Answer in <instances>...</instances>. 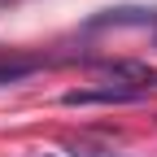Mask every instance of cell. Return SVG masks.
Instances as JSON below:
<instances>
[{
	"label": "cell",
	"instance_id": "5",
	"mask_svg": "<svg viewBox=\"0 0 157 157\" xmlns=\"http://www.w3.org/2000/svg\"><path fill=\"white\" fill-rule=\"evenodd\" d=\"M153 44H157V31H153Z\"/></svg>",
	"mask_w": 157,
	"mask_h": 157
},
{
	"label": "cell",
	"instance_id": "2",
	"mask_svg": "<svg viewBox=\"0 0 157 157\" xmlns=\"http://www.w3.org/2000/svg\"><path fill=\"white\" fill-rule=\"evenodd\" d=\"M105 26H148V31H157V9L118 5V9H105V13H96L87 22V31H105Z\"/></svg>",
	"mask_w": 157,
	"mask_h": 157
},
{
	"label": "cell",
	"instance_id": "1",
	"mask_svg": "<svg viewBox=\"0 0 157 157\" xmlns=\"http://www.w3.org/2000/svg\"><path fill=\"white\" fill-rule=\"evenodd\" d=\"M144 92L135 87H122V83H105V87H78V92H66L61 105H122V101H140Z\"/></svg>",
	"mask_w": 157,
	"mask_h": 157
},
{
	"label": "cell",
	"instance_id": "4",
	"mask_svg": "<svg viewBox=\"0 0 157 157\" xmlns=\"http://www.w3.org/2000/svg\"><path fill=\"white\" fill-rule=\"evenodd\" d=\"M39 70V61H0V87L5 83H22Z\"/></svg>",
	"mask_w": 157,
	"mask_h": 157
},
{
	"label": "cell",
	"instance_id": "3",
	"mask_svg": "<svg viewBox=\"0 0 157 157\" xmlns=\"http://www.w3.org/2000/svg\"><path fill=\"white\" fill-rule=\"evenodd\" d=\"M105 70L113 74V83H122V87H135V92L157 87V70H153V66H140V61H109Z\"/></svg>",
	"mask_w": 157,
	"mask_h": 157
}]
</instances>
